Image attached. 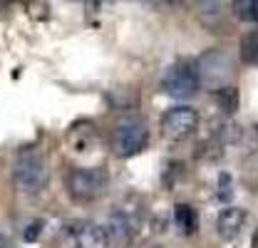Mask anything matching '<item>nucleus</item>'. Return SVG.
I'll list each match as a JSON object with an SVG mask.
<instances>
[{
	"mask_svg": "<svg viewBox=\"0 0 258 248\" xmlns=\"http://www.w3.org/2000/svg\"><path fill=\"white\" fill-rule=\"evenodd\" d=\"M104 231H107L112 246L129 248L137 241L139 231H142V218H139L137 211H132V209H119V206H117V209L109 214V218H107Z\"/></svg>",
	"mask_w": 258,
	"mask_h": 248,
	"instance_id": "20e7f679",
	"label": "nucleus"
},
{
	"mask_svg": "<svg viewBox=\"0 0 258 248\" xmlns=\"http://www.w3.org/2000/svg\"><path fill=\"white\" fill-rule=\"evenodd\" d=\"M174 221L181 228V233H186V236H191L194 231H196V226H199V216H196V211H194L189 204L174 206Z\"/></svg>",
	"mask_w": 258,
	"mask_h": 248,
	"instance_id": "1a4fd4ad",
	"label": "nucleus"
},
{
	"mask_svg": "<svg viewBox=\"0 0 258 248\" xmlns=\"http://www.w3.org/2000/svg\"><path fill=\"white\" fill-rule=\"evenodd\" d=\"M62 241L70 248H112L104 226L95 221H70L62 228Z\"/></svg>",
	"mask_w": 258,
	"mask_h": 248,
	"instance_id": "39448f33",
	"label": "nucleus"
},
{
	"mask_svg": "<svg viewBox=\"0 0 258 248\" xmlns=\"http://www.w3.org/2000/svg\"><path fill=\"white\" fill-rule=\"evenodd\" d=\"M149 147V127L139 119H124L114 129V152L119 156H137Z\"/></svg>",
	"mask_w": 258,
	"mask_h": 248,
	"instance_id": "423d86ee",
	"label": "nucleus"
},
{
	"mask_svg": "<svg viewBox=\"0 0 258 248\" xmlns=\"http://www.w3.org/2000/svg\"><path fill=\"white\" fill-rule=\"evenodd\" d=\"M13 184L20 194L25 196H37L42 194L47 184H50V166H47V159L40 154V152H32V149H23L15 156V164H13Z\"/></svg>",
	"mask_w": 258,
	"mask_h": 248,
	"instance_id": "f257e3e1",
	"label": "nucleus"
},
{
	"mask_svg": "<svg viewBox=\"0 0 258 248\" xmlns=\"http://www.w3.org/2000/svg\"><path fill=\"white\" fill-rule=\"evenodd\" d=\"M196 127H199V112L194 107H189V104H176V107L166 109L164 117H161V129L171 139L191 137L196 132Z\"/></svg>",
	"mask_w": 258,
	"mask_h": 248,
	"instance_id": "0eeeda50",
	"label": "nucleus"
},
{
	"mask_svg": "<svg viewBox=\"0 0 258 248\" xmlns=\"http://www.w3.org/2000/svg\"><path fill=\"white\" fill-rule=\"evenodd\" d=\"M233 13L243 23H258V0H238V3H233Z\"/></svg>",
	"mask_w": 258,
	"mask_h": 248,
	"instance_id": "f8f14e48",
	"label": "nucleus"
},
{
	"mask_svg": "<svg viewBox=\"0 0 258 248\" xmlns=\"http://www.w3.org/2000/svg\"><path fill=\"white\" fill-rule=\"evenodd\" d=\"M147 248H161V246H147Z\"/></svg>",
	"mask_w": 258,
	"mask_h": 248,
	"instance_id": "dca6fc26",
	"label": "nucleus"
},
{
	"mask_svg": "<svg viewBox=\"0 0 258 248\" xmlns=\"http://www.w3.org/2000/svg\"><path fill=\"white\" fill-rule=\"evenodd\" d=\"M238 57H241V62H246L251 67H258V32L243 35L241 47H238Z\"/></svg>",
	"mask_w": 258,
	"mask_h": 248,
	"instance_id": "9d476101",
	"label": "nucleus"
},
{
	"mask_svg": "<svg viewBox=\"0 0 258 248\" xmlns=\"http://www.w3.org/2000/svg\"><path fill=\"white\" fill-rule=\"evenodd\" d=\"M201 87V72L199 62L194 60H176L166 67L161 75V92L174 99H189Z\"/></svg>",
	"mask_w": 258,
	"mask_h": 248,
	"instance_id": "7ed1b4c3",
	"label": "nucleus"
},
{
	"mask_svg": "<svg viewBox=\"0 0 258 248\" xmlns=\"http://www.w3.org/2000/svg\"><path fill=\"white\" fill-rule=\"evenodd\" d=\"M0 248H20L13 238H8V236H0Z\"/></svg>",
	"mask_w": 258,
	"mask_h": 248,
	"instance_id": "4468645a",
	"label": "nucleus"
},
{
	"mask_svg": "<svg viewBox=\"0 0 258 248\" xmlns=\"http://www.w3.org/2000/svg\"><path fill=\"white\" fill-rule=\"evenodd\" d=\"M216 102H219V109L224 114H233L241 104V94L236 87H219L216 90Z\"/></svg>",
	"mask_w": 258,
	"mask_h": 248,
	"instance_id": "9b49d317",
	"label": "nucleus"
},
{
	"mask_svg": "<svg viewBox=\"0 0 258 248\" xmlns=\"http://www.w3.org/2000/svg\"><path fill=\"white\" fill-rule=\"evenodd\" d=\"M246 221H248L246 209H241V206H226V209L219 211V216H216V221H214V226H216V236H221L224 241H231V238L241 236Z\"/></svg>",
	"mask_w": 258,
	"mask_h": 248,
	"instance_id": "6e6552de",
	"label": "nucleus"
},
{
	"mask_svg": "<svg viewBox=\"0 0 258 248\" xmlns=\"http://www.w3.org/2000/svg\"><path fill=\"white\" fill-rule=\"evenodd\" d=\"M251 248H258V231L253 233V238H251Z\"/></svg>",
	"mask_w": 258,
	"mask_h": 248,
	"instance_id": "2eb2a0df",
	"label": "nucleus"
},
{
	"mask_svg": "<svg viewBox=\"0 0 258 248\" xmlns=\"http://www.w3.org/2000/svg\"><path fill=\"white\" fill-rule=\"evenodd\" d=\"M109 186L104 166H70L64 174V189L75 204H92Z\"/></svg>",
	"mask_w": 258,
	"mask_h": 248,
	"instance_id": "f03ea898",
	"label": "nucleus"
},
{
	"mask_svg": "<svg viewBox=\"0 0 258 248\" xmlns=\"http://www.w3.org/2000/svg\"><path fill=\"white\" fill-rule=\"evenodd\" d=\"M40 233H42V223H40V221H35V223L28 226V231L23 233V238H25L28 243H32V241H37V236H40Z\"/></svg>",
	"mask_w": 258,
	"mask_h": 248,
	"instance_id": "ddd939ff",
	"label": "nucleus"
}]
</instances>
